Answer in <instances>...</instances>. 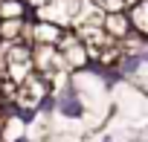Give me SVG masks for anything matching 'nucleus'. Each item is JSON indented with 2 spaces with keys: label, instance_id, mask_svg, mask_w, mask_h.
<instances>
[{
  "label": "nucleus",
  "instance_id": "0eeeda50",
  "mask_svg": "<svg viewBox=\"0 0 148 142\" xmlns=\"http://www.w3.org/2000/svg\"><path fill=\"white\" fill-rule=\"evenodd\" d=\"M23 3L29 6V12H35V9H41V6H47L49 0H23Z\"/></svg>",
  "mask_w": 148,
  "mask_h": 142
},
{
  "label": "nucleus",
  "instance_id": "f03ea898",
  "mask_svg": "<svg viewBox=\"0 0 148 142\" xmlns=\"http://www.w3.org/2000/svg\"><path fill=\"white\" fill-rule=\"evenodd\" d=\"M102 29L113 38V41H122L125 35H131L134 32V26H131V18H128V12H116V15H105V20H102Z\"/></svg>",
  "mask_w": 148,
  "mask_h": 142
},
{
  "label": "nucleus",
  "instance_id": "7ed1b4c3",
  "mask_svg": "<svg viewBox=\"0 0 148 142\" xmlns=\"http://www.w3.org/2000/svg\"><path fill=\"white\" fill-rule=\"evenodd\" d=\"M128 18H131V26L134 32H139L142 38H148V0H139L128 9Z\"/></svg>",
  "mask_w": 148,
  "mask_h": 142
},
{
  "label": "nucleus",
  "instance_id": "39448f33",
  "mask_svg": "<svg viewBox=\"0 0 148 142\" xmlns=\"http://www.w3.org/2000/svg\"><path fill=\"white\" fill-rule=\"evenodd\" d=\"M23 26H26V18L0 20V41H21L23 38Z\"/></svg>",
  "mask_w": 148,
  "mask_h": 142
},
{
  "label": "nucleus",
  "instance_id": "20e7f679",
  "mask_svg": "<svg viewBox=\"0 0 148 142\" xmlns=\"http://www.w3.org/2000/svg\"><path fill=\"white\" fill-rule=\"evenodd\" d=\"M18 18H29V6L23 0H3L0 3V20H18Z\"/></svg>",
  "mask_w": 148,
  "mask_h": 142
},
{
  "label": "nucleus",
  "instance_id": "423d86ee",
  "mask_svg": "<svg viewBox=\"0 0 148 142\" xmlns=\"http://www.w3.org/2000/svg\"><path fill=\"white\" fill-rule=\"evenodd\" d=\"M90 3L102 12V15H116V12H128V0H90Z\"/></svg>",
  "mask_w": 148,
  "mask_h": 142
},
{
  "label": "nucleus",
  "instance_id": "6e6552de",
  "mask_svg": "<svg viewBox=\"0 0 148 142\" xmlns=\"http://www.w3.org/2000/svg\"><path fill=\"white\" fill-rule=\"evenodd\" d=\"M15 142H32V139H29V136H21V139H15Z\"/></svg>",
  "mask_w": 148,
  "mask_h": 142
},
{
  "label": "nucleus",
  "instance_id": "f257e3e1",
  "mask_svg": "<svg viewBox=\"0 0 148 142\" xmlns=\"http://www.w3.org/2000/svg\"><path fill=\"white\" fill-rule=\"evenodd\" d=\"M58 52L64 55V61H67V67L73 70V73L90 67V52H87L84 41L79 38V32H73V29H64V35L58 41Z\"/></svg>",
  "mask_w": 148,
  "mask_h": 142
}]
</instances>
